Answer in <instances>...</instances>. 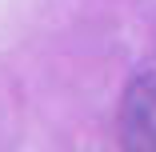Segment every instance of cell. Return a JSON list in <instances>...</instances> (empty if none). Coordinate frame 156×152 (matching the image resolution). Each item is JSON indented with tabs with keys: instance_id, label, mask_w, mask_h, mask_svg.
<instances>
[{
	"instance_id": "obj_1",
	"label": "cell",
	"mask_w": 156,
	"mask_h": 152,
	"mask_svg": "<svg viewBox=\"0 0 156 152\" xmlns=\"http://www.w3.org/2000/svg\"><path fill=\"white\" fill-rule=\"evenodd\" d=\"M120 144L136 152H156V76L140 72L120 96Z\"/></svg>"
}]
</instances>
